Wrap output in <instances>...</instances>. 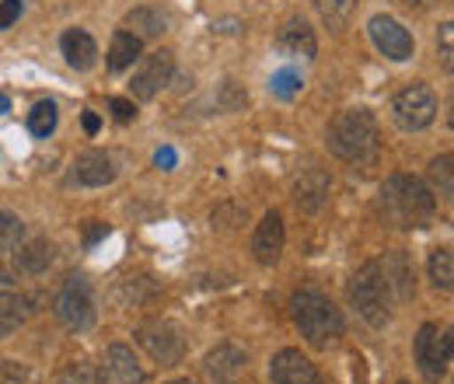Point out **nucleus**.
<instances>
[{
  "instance_id": "nucleus-1",
  "label": "nucleus",
  "mask_w": 454,
  "mask_h": 384,
  "mask_svg": "<svg viewBox=\"0 0 454 384\" xmlns=\"http://www.w3.org/2000/svg\"><path fill=\"white\" fill-rule=\"evenodd\" d=\"M378 207H381L385 223H392L398 231H419V227H427L434 220V214H437V196L416 175L395 171V175L385 178Z\"/></svg>"
},
{
  "instance_id": "nucleus-2",
  "label": "nucleus",
  "mask_w": 454,
  "mask_h": 384,
  "mask_svg": "<svg viewBox=\"0 0 454 384\" xmlns=\"http://www.w3.org/2000/svg\"><path fill=\"white\" fill-rule=\"evenodd\" d=\"M329 151L356 168H371L381 154V129L371 109H342L329 122Z\"/></svg>"
},
{
  "instance_id": "nucleus-3",
  "label": "nucleus",
  "mask_w": 454,
  "mask_h": 384,
  "mask_svg": "<svg viewBox=\"0 0 454 384\" xmlns=\"http://www.w3.org/2000/svg\"><path fill=\"white\" fill-rule=\"evenodd\" d=\"M290 308H294V325H297V332L311 346H318V349H325L329 342H336L342 335V329H346L342 311L325 294H318V290H297L294 301H290Z\"/></svg>"
},
{
  "instance_id": "nucleus-4",
  "label": "nucleus",
  "mask_w": 454,
  "mask_h": 384,
  "mask_svg": "<svg viewBox=\"0 0 454 384\" xmlns=\"http://www.w3.org/2000/svg\"><path fill=\"white\" fill-rule=\"evenodd\" d=\"M349 304L356 308V315L371 325V329H385L392 322V290L385 283V273H381V263L371 259L364 263L353 279H349Z\"/></svg>"
},
{
  "instance_id": "nucleus-5",
  "label": "nucleus",
  "mask_w": 454,
  "mask_h": 384,
  "mask_svg": "<svg viewBox=\"0 0 454 384\" xmlns=\"http://www.w3.org/2000/svg\"><path fill=\"white\" fill-rule=\"evenodd\" d=\"M392 119L398 122V129H405V133L427 129L437 119V95H434V88L423 84V81L405 84L392 98Z\"/></svg>"
},
{
  "instance_id": "nucleus-6",
  "label": "nucleus",
  "mask_w": 454,
  "mask_h": 384,
  "mask_svg": "<svg viewBox=\"0 0 454 384\" xmlns=\"http://www.w3.org/2000/svg\"><path fill=\"white\" fill-rule=\"evenodd\" d=\"M53 315L70 332H88L95 325V297H91V283L84 276H70L59 286L57 301H53Z\"/></svg>"
},
{
  "instance_id": "nucleus-7",
  "label": "nucleus",
  "mask_w": 454,
  "mask_h": 384,
  "mask_svg": "<svg viewBox=\"0 0 454 384\" xmlns=\"http://www.w3.org/2000/svg\"><path fill=\"white\" fill-rule=\"evenodd\" d=\"M137 342L151 353V360H158L161 367H175V364H182V357H185V335L182 329L168 322V318H154V322H147V325H140L137 329Z\"/></svg>"
},
{
  "instance_id": "nucleus-8",
  "label": "nucleus",
  "mask_w": 454,
  "mask_h": 384,
  "mask_svg": "<svg viewBox=\"0 0 454 384\" xmlns=\"http://www.w3.org/2000/svg\"><path fill=\"white\" fill-rule=\"evenodd\" d=\"M175 77V56L168 50H158L151 56H140L137 59V70H133V81H129V91L137 102H154Z\"/></svg>"
},
{
  "instance_id": "nucleus-9",
  "label": "nucleus",
  "mask_w": 454,
  "mask_h": 384,
  "mask_svg": "<svg viewBox=\"0 0 454 384\" xmlns=\"http://www.w3.org/2000/svg\"><path fill=\"white\" fill-rule=\"evenodd\" d=\"M416 364L423 371L427 381H441L451 367V332L437 329L434 322H427L423 329L416 332Z\"/></svg>"
},
{
  "instance_id": "nucleus-10",
  "label": "nucleus",
  "mask_w": 454,
  "mask_h": 384,
  "mask_svg": "<svg viewBox=\"0 0 454 384\" xmlns=\"http://www.w3.org/2000/svg\"><path fill=\"white\" fill-rule=\"evenodd\" d=\"M367 35H371L374 50L385 56V59L405 63V59H412V53H416V43H412L409 28L402 21H395L392 14H374L367 21Z\"/></svg>"
},
{
  "instance_id": "nucleus-11",
  "label": "nucleus",
  "mask_w": 454,
  "mask_h": 384,
  "mask_svg": "<svg viewBox=\"0 0 454 384\" xmlns=\"http://www.w3.org/2000/svg\"><path fill=\"white\" fill-rule=\"evenodd\" d=\"M109 182H115V165L106 151L77 154L70 171H67V185H74V189H102Z\"/></svg>"
},
{
  "instance_id": "nucleus-12",
  "label": "nucleus",
  "mask_w": 454,
  "mask_h": 384,
  "mask_svg": "<svg viewBox=\"0 0 454 384\" xmlns=\"http://www.w3.org/2000/svg\"><path fill=\"white\" fill-rule=\"evenodd\" d=\"M284 245H286V227L284 217L277 210H270L266 217L259 220L255 234H252V259L259 266H277L280 255H284Z\"/></svg>"
},
{
  "instance_id": "nucleus-13",
  "label": "nucleus",
  "mask_w": 454,
  "mask_h": 384,
  "mask_svg": "<svg viewBox=\"0 0 454 384\" xmlns=\"http://www.w3.org/2000/svg\"><path fill=\"white\" fill-rule=\"evenodd\" d=\"M270 381L273 384H322L315 364L301 349H280L270 364Z\"/></svg>"
},
{
  "instance_id": "nucleus-14",
  "label": "nucleus",
  "mask_w": 454,
  "mask_h": 384,
  "mask_svg": "<svg viewBox=\"0 0 454 384\" xmlns=\"http://www.w3.org/2000/svg\"><path fill=\"white\" fill-rule=\"evenodd\" d=\"M277 53L286 59H315L318 53V39L311 32V25L304 18H290L284 28L277 32Z\"/></svg>"
},
{
  "instance_id": "nucleus-15",
  "label": "nucleus",
  "mask_w": 454,
  "mask_h": 384,
  "mask_svg": "<svg viewBox=\"0 0 454 384\" xmlns=\"http://www.w3.org/2000/svg\"><path fill=\"white\" fill-rule=\"evenodd\" d=\"M329 192H333V178L322 168H308L294 182V203H297L301 214H318L329 203Z\"/></svg>"
},
{
  "instance_id": "nucleus-16",
  "label": "nucleus",
  "mask_w": 454,
  "mask_h": 384,
  "mask_svg": "<svg viewBox=\"0 0 454 384\" xmlns=\"http://www.w3.org/2000/svg\"><path fill=\"white\" fill-rule=\"evenodd\" d=\"M102 374L109 384H144L147 381V371L140 367V360L133 357L129 346L122 342H113L106 349V360H102Z\"/></svg>"
},
{
  "instance_id": "nucleus-17",
  "label": "nucleus",
  "mask_w": 454,
  "mask_h": 384,
  "mask_svg": "<svg viewBox=\"0 0 454 384\" xmlns=\"http://www.w3.org/2000/svg\"><path fill=\"white\" fill-rule=\"evenodd\" d=\"M245 367H248V357L238 346H231V342L210 349L207 360H203V371H207V378L214 384H234L245 374Z\"/></svg>"
},
{
  "instance_id": "nucleus-18",
  "label": "nucleus",
  "mask_w": 454,
  "mask_h": 384,
  "mask_svg": "<svg viewBox=\"0 0 454 384\" xmlns=\"http://www.w3.org/2000/svg\"><path fill=\"white\" fill-rule=\"evenodd\" d=\"M53 259H57L53 241H46V238H32V241H21V245L14 248V263H11V266H14V273L18 276H39L53 266Z\"/></svg>"
},
{
  "instance_id": "nucleus-19",
  "label": "nucleus",
  "mask_w": 454,
  "mask_h": 384,
  "mask_svg": "<svg viewBox=\"0 0 454 384\" xmlns=\"http://www.w3.org/2000/svg\"><path fill=\"white\" fill-rule=\"evenodd\" d=\"M59 53L63 59L74 67V70H91L95 67V59H98V46H95V39L84 32V28H67L63 32V39H59Z\"/></svg>"
},
{
  "instance_id": "nucleus-20",
  "label": "nucleus",
  "mask_w": 454,
  "mask_h": 384,
  "mask_svg": "<svg viewBox=\"0 0 454 384\" xmlns=\"http://www.w3.org/2000/svg\"><path fill=\"white\" fill-rule=\"evenodd\" d=\"M140 56H144V39H137V35L126 32V28H119V32L113 35V43H109L106 63H109L113 74H122V70H129Z\"/></svg>"
},
{
  "instance_id": "nucleus-21",
  "label": "nucleus",
  "mask_w": 454,
  "mask_h": 384,
  "mask_svg": "<svg viewBox=\"0 0 454 384\" xmlns=\"http://www.w3.org/2000/svg\"><path fill=\"white\" fill-rule=\"evenodd\" d=\"M28 315H32V301L14 294L11 286H0V335H11L14 329H21Z\"/></svg>"
},
{
  "instance_id": "nucleus-22",
  "label": "nucleus",
  "mask_w": 454,
  "mask_h": 384,
  "mask_svg": "<svg viewBox=\"0 0 454 384\" xmlns=\"http://www.w3.org/2000/svg\"><path fill=\"white\" fill-rule=\"evenodd\" d=\"M381 263V273H385V283L392 290V301H409L416 290H412V273H409V263L402 252H392L388 259H378Z\"/></svg>"
},
{
  "instance_id": "nucleus-23",
  "label": "nucleus",
  "mask_w": 454,
  "mask_h": 384,
  "mask_svg": "<svg viewBox=\"0 0 454 384\" xmlns=\"http://www.w3.org/2000/svg\"><path fill=\"white\" fill-rule=\"evenodd\" d=\"M126 32H133L137 39H158L168 32V18L154 7H133L126 14Z\"/></svg>"
},
{
  "instance_id": "nucleus-24",
  "label": "nucleus",
  "mask_w": 454,
  "mask_h": 384,
  "mask_svg": "<svg viewBox=\"0 0 454 384\" xmlns=\"http://www.w3.org/2000/svg\"><path fill=\"white\" fill-rule=\"evenodd\" d=\"M430 279H434V286L444 290V294L454 286V255L448 245L430 252Z\"/></svg>"
},
{
  "instance_id": "nucleus-25",
  "label": "nucleus",
  "mask_w": 454,
  "mask_h": 384,
  "mask_svg": "<svg viewBox=\"0 0 454 384\" xmlns=\"http://www.w3.org/2000/svg\"><path fill=\"white\" fill-rule=\"evenodd\" d=\"M59 384H109V381H106L102 367H95L88 360H74V364H67L59 371Z\"/></svg>"
},
{
  "instance_id": "nucleus-26",
  "label": "nucleus",
  "mask_w": 454,
  "mask_h": 384,
  "mask_svg": "<svg viewBox=\"0 0 454 384\" xmlns=\"http://www.w3.org/2000/svg\"><path fill=\"white\" fill-rule=\"evenodd\" d=\"M25 241V220L11 210H0V252H14Z\"/></svg>"
},
{
  "instance_id": "nucleus-27",
  "label": "nucleus",
  "mask_w": 454,
  "mask_h": 384,
  "mask_svg": "<svg viewBox=\"0 0 454 384\" xmlns=\"http://www.w3.org/2000/svg\"><path fill=\"white\" fill-rule=\"evenodd\" d=\"M57 119H59V112L53 102H39L35 109L28 112V129H32V137H50L53 129H57Z\"/></svg>"
},
{
  "instance_id": "nucleus-28",
  "label": "nucleus",
  "mask_w": 454,
  "mask_h": 384,
  "mask_svg": "<svg viewBox=\"0 0 454 384\" xmlns=\"http://www.w3.org/2000/svg\"><path fill=\"white\" fill-rule=\"evenodd\" d=\"M430 182H434V196H444V200H451L454 185H451V154H441V158H434L430 161Z\"/></svg>"
},
{
  "instance_id": "nucleus-29",
  "label": "nucleus",
  "mask_w": 454,
  "mask_h": 384,
  "mask_svg": "<svg viewBox=\"0 0 454 384\" xmlns=\"http://www.w3.org/2000/svg\"><path fill=\"white\" fill-rule=\"evenodd\" d=\"M301 88H304V81H301V74H297V70H290V67L277 70V74L270 77V91H273L277 98H284V102H290Z\"/></svg>"
},
{
  "instance_id": "nucleus-30",
  "label": "nucleus",
  "mask_w": 454,
  "mask_h": 384,
  "mask_svg": "<svg viewBox=\"0 0 454 384\" xmlns=\"http://www.w3.org/2000/svg\"><path fill=\"white\" fill-rule=\"evenodd\" d=\"M315 7H318V14H322L333 28H342V25H346V18L353 14L356 0H315Z\"/></svg>"
},
{
  "instance_id": "nucleus-31",
  "label": "nucleus",
  "mask_w": 454,
  "mask_h": 384,
  "mask_svg": "<svg viewBox=\"0 0 454 384\" xmlns=\"http://www.w3.org/2000/svg\"><path fill=\"white\" fill-rule=\"evenodd\" d=\"M217 106H221L224 112H238L248 106V95H245L234 81H224V84H221V98H217Z\"/></svg>"
},
{
  "instance_id": "nucleus-32",
  "label": "nucleus",
  "mask_w": 454,
  "mask_h": 384,
  "mask_svg": "<svg viewBox=\"0 0 454 384\" xmlns=\"http://www.w3.org/2000/svg\"><path fill=\"white\" fill-rule=\"evenodd\" d=\"M25 11V0H0V32H7Z\"/></svg>"
},
{
  "instance_id": "nucleus-33",
  "label": "nucleus",
  "mask_w": 454,
  "mask_h": 384,
  "mask_svg": "<svg viewBox=\"0 0 454 384\" xmlns=\"http://www.w3.org/2000/svg\"><path fill=\"white\" fill-rule=\"evenodd\" d=\"M437 46H441V59H444V67L451 70V56H454V25L451 21H444V25H441V39H437Z\"/></svg>"
},
{
  "instance_id": "nucleus-34",
  "label": "nucleus",
  "mask_w": 454,
  "mask_h": 384,
  "mask_svg": "<svg viewBox=\"0 0 454 384\" xmlns=\"http://www.w3.org/2000/svg\"><path fill=\"white\" fill-rule=\"evenodd\" d=\"M102 238H109V223H102V220H88V223H84V245L95 248Z\"/></svg>"
},
{
  "instance_id": "nucleus-35",
  "label": "nucleus",
  "mask_w": 454,
  "mask_h": 384,
  "mask_svg": "<svg viewBox=\"0 0 454 384\" xmlns=\"http://www.w3.org/2000/svg\"><path fill=\"white\" fill-rule=\"evenodd\" d=\"M109 109H113V115L119 119V122H133V119H137V109H133L129 98H113Z\"/></svg>"
},
{
  "instance_id": "nucleus-36",
  "label": "nucleus",
  "mask_w": 454,
  "mask_h": 384,
  "mask_svg": "<svg viewBox=\"0 0 454 384\" xmlns=\"http://www.w3.org/2000/svg\"><path fill=\"white\" fill-rule=\"evenodd\" d=\"M154 165L161 168V171H171V168L178 165V154H175V147H158V154H154Z\"/></svg>"
},
{
  "instance_id": "nucleus-37",
  "label": "nucleus",
  "mask_w": 454,
  "mask_h": 384,
  "mask_svg": "<svg viewBox=\"0 0 454 384\" xmlns=\"http://www.w3.org/2000/svg\"><path fill=\"white\" fill-rule=\"evenodd\" d=\"M81 122H84V133H91V137H95V133H98V126H102V119H98V115H95L91 109H84Z\"/></svg>"
},
{
  "instance_id": "nucleus-38",
  "label": "nucleus",
  "mask_w": 454,
  "mask_h": 384,
  "mask_svg": "<svg viewBox=\"0 0 454 384\" xmlns=\"http://www.w3.org/2000/svg\"><path fill=\"white\" fill-rule=\"evenodd\" d=\"M402 4H405L409 11H430V7L437 4V0H402Z\"/></svg>"
},
{
  "instance_id": "nucleus-39",
  "label": "nucleus",
  "mask_w": 454,
  "mask_h": 384,
  "mask_svg": "<svg viewBox=\"0 0 454 384\" xmlns=\"http://www.w3.org/2000/svg\"><path fill=\"white\" fill-rule=\"evenodd\" d=\"M11 109V98H7V95H4V91H0V115H4V112Z\"/></svg>"
},
{
  "instance_id": "nucleus-40",
  "label": "nucleus",
  "mask_w": 454,
  "mask_h": 384,
  "mask_svg": "<svg viewBox=\"0 0 454 384\" xmlns=\"http://www.w3.org/2000/svg\"><path fill=\"white\" fill-rule=\"evenodd\" d=\"M168 384H192V381H168Z\"/></svg>"
},
{
  "instance_id": "nucleus-41",
  "label": "nucleus",
  "mask_w": 454,
  "mask_h": 384,
  "mask_svg": "<svg viewBox=\"0 0 454 384\" xmlns=\"http://www.w3.org/2000/svg\"><path fill=\"white\" fill-rule=\"evenodd\" d=\"M398 384H409V381H398Z\"/></svg>"
}]
</instances>
